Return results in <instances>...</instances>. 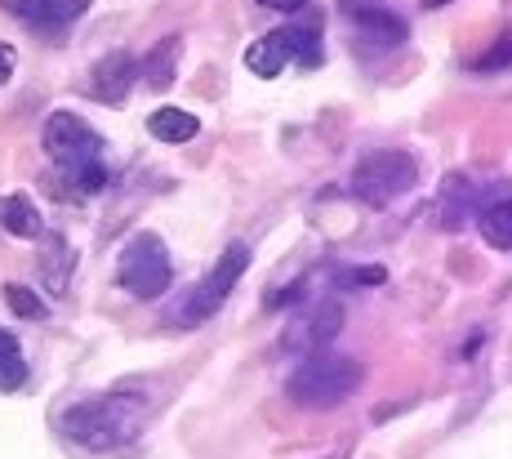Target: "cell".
I'll return each mask as SVG.
<instances>
[{
  "label": "cell",
  "instance_id": "1",
  "mask_svg": "<svg viewBox=\"0 0 512 459\" xmlns=\"http://www.w3.org/2000/svg\"><path fill=\"white\" fill-rule=\"evenodd\" d=\"M143 419H147V397L139 388H107V393L85 397V402L63 410V433L81 451L103 455L130 446L143 433Z\"/></svg>",
  "mask_w": 512,
  "mask_h": 459
},
{
  "label": "cell",
  "instance_id": "2",
  "mask_svg": "<svg viewBox=\"0 0 512 459\" xmlns=\"http://www.w3.org/2000/svg\"><path fill=\"white\" fill-rule=\"evenodd\" d=\"M41 143L49 152V161L67 174L76 192H103L107 188V161H103V139L85 116L76 112H49L45 116V130Z\"/></svg>",
  "mask_w": 512,
  "mask_h": 459
},
{
  "label": "cell",
  "instance_id": "3",
  "mask_svg": "<svg viewBox=\"0 0 512 459\" xmlns=\"http://www.w3.org/2000/svg\"><path fill=\"white\" fill-rule=\"evenodd\" d=\"M361 375H366L361 361H352L348 353H326V348H321V353H308L290 370L285 393H290V402H299L308 410H330L357 393Z\"/></svg>",
  "mask_w": 512,
  "mask_h": 459
},
{
  "label": "cell",
  "instance_id": "4",
  "mask_svg": "<svg viewBox=\"0 0 512 459\" xmlns=\"http://www.w3.org/2000/svg\"><path fill=\"white\" fill-rule=\"evenodd\" d=\"M419 183V161L401 148H379L366 152L352 170V197L366 205H388L397 197H406Z\"/></svg>",
  "mask_w": 512,
  "mask_h": 459
},
{
  "label": "cell",
  "instance_id": "5",
  "mask_svg": "<svg viewBox=\"0 0 512 459\" xmlns=\"http://www.w3.org/2000/svg\"><path fill=\"white\" fill-rule=\"evenodd\" d=\"M116 281L134 299H161L174 281V263L165 241L156 232H139V237L125 241L121 259H116Z\"/></svg>",
  "mask_w": 512,
  "mask_h": 459
},
{
  "label": "cell",
  "instance_id": "6",
  "mask_svg": "<svg viewBox=\"0 0 512 459\" xmlns=\"http://www.w3.org/2000/svg\"><path fill=\"white\" fill-rule=\"evenodd\" d=\"M321 32L317 27H281V32H268L259 36V41L245 50V67H250L254 76H263V81H272V76H281V67L299 63V67H321Z\"/></svg>",
  "mask_w": 512,
  "mask_h": 459
},
{
  "label": "cell",
  "instance_id": "7",
  "mask_svg": "<svg viewBox=\"0 0 512 459\" xmlns=\"http://www.w3.org/2000/svg\"><path fill=\"white\" fill-rule=\"evenodd\" d=\"M245 268H250V246H245V241H232V246L223 250L219 259H214V268L205 272L201 286H196L192 295L183 299L179 326H201V321H210L214 312L228 304V295L236 290V281L245 277Z\"/></svg>",
  "mask_w": 512,
  "mask_h": 459
},
{
  "label": "cell",
  "instance_id": "8",
  "mask_svg": "<svg viewBox=\"0 0 512 459\" xmlns=\"http://www.w3.org/2000/svg\"><path fill=\"white\" fill-rule=\"evenodd\" d=\"M134 81H139V58H134L130 50H112L103 54L94 63V76H90V90L98 103L107 107H125V99H130Z\"/></svg>",
  "mask_w": 512,
  "mask_h": 459
},
{
  "label": "cell",
  "instance_id": "9",
  "mask_svg": "<svg viewBox=\"0 0 512 459\" xmlns=\"http://www.w3.org/2000/svg\"><path fill=\"white\" fill-rule=\"evenodd\" d=\"M343 9L352 14V23H357L361 41L379 45V50H397V45L410 36L406 18L392 14V9H379V5H343Z\"/></svg>",
  "mask_w": 512,
  "mask_h": 459
},
{
  "label": "cell",
  "instance_id": "10",
  "mask_svg": "<svg viewBox=\"0 0 512 459\" xmlns=\"http://www.w3.org/2000/svg\"><path fill=\"white\" fill-rule=\"evenodd\" d=\"M179 58H183V36H161L143 58H139V81L147 90H170L179 76Z\"/></svg>",
  "mask_w": 512,
  "mask_h": 459
},
{
  "label": "cell",
  "instance_id": "11",
  "mask_svg": "<svg viewBox=\"0 0 512 459\" xmlns=\"http://www.w3.org/2000/svg\"><path fill=\"white\" fill-rule=\"evenodd\" d=\"M90 5L94 0H18L14 14L23 18V23L54 32V27H72L76 18H85L90 14Z\"/></svg>",
  "mask_w": 512,
  "mask_h": 459
},
{
  "label": "cell",
  "instance_id": "12",
  "mask_svg": "<svg viewBox=\"0 0 512 459\" xmlns=\"http://www.w3.org/2000/svg\"><path fill=\"white\" fill-rule=\"evenodd\" d=\"M0 228H5L9 237H23V241L45 237V219H41V210H36V201L27 197V192H9V197H0Z\"/></svg>",
  "mask_w": 512,
  "mask_h": 459
},
{
  "label": "cell",
  "instance_id": "13",
  "mask_svg": "<svg viewBox=\"0 0 512 459\" xmlns=\"http://www.w3.org/2000/svg\"><path fill=\"white\" fill-rule=\"evenodd\" d=\"M147 134L161 143H192L196 134H201V121H196L192 112H183V107H156L152 116H147Z\"/></svg>",
  "mask_w": 512,
  "mask_h": 459
},
{
  "label": "cell",
  "instance_id": "14",
  "mask_svg": "<svg viewBox=\"0 0 512 459\" xmlns=\"http://www.w3.org/2000/svg\"><path fill=\"white\" fill-rule=\"evenodd\" d=\"M477 228L495 250H512V197H499V201L481 205Z\"/></svg>",
  "mask_w": 512,
  "mask_h": 459
},
{
  "label": "cell",
  "instance_id": "15",
  "mask_svg": "<svg viewBox=\"0 0 512 459\" xmlns=\"http://www.w3.org/2000/svg\"><path fill=\"white\" fill-rule=\"evenodd\" d=\"M27 384V357L9 330H0V393H14Z\"/></svg>",
  "mask_w": 512,
  "mask_h": 459
},
{
  "label": "cell",
  "instance_id": "16",
  "mask_svg": "<svg viewBox=\"0 0 512 459\" xmlns=\"http://www.w3.org/2000/svg\"><path fill=\"white\" fill-rule=\"evenodd\" d=\"M468 201H472V183L464 174H450L446 188H441V228H459V223L468 219Z\"/></svg>",
  "mask_w": 512,
  "mask_h": 459
},
{
  "label": "cell",
  "instance_id": "17",
  "mask_svg": "<svg viewBox=\"0 0 512 459\" xmlns=\"http://www.w3.org/2000/svg\"><path fill=\"white\" fill-rule=\"evenodd\" d=\"M5 304H9L14 317H27V321H41L45 317V299L36 295V290L18 286V281H9V286H5Z\"/></svg>",
  "mask_w": 512,
  "mask_h": 459
},
{
  "label": "cell",
  "instance_id": "18",
  "mask_svg": "<svg viewBox=\"0 0 512 459\" xmlns=\"http://www.w3.org/2000/svg\"><path fill=\"white\" fill-rule=\"evenodd\" d=\"M504 67H512V32L499 36V41L472 63V72H504Z\"/></svg>",
  "mask_w": 512,
  "mask_h": 459
},
{
  "label": "cell",
  "instance_id": "19",
  "mask_svg": "<svg viewBox=\"0 0 512 459\" xmlns=\"http://www.w3.org/2000/svg\"><path fill=\"white\" fill-rule=\"evenodd\" d=\"M343 286H383L388 281V268H379V263H370V268H348L339 272Z\"/></svg>",
  "mask_w": 512,
  "mask_h": 459
},
{
  "label": "cell",
  "instance_id": "20",
  "mask_svg": "<svg viewBox=\"0 0 512 459\" xmlns=\"http://www.w3.org/2000/svg\"><path fill=\"white\" fill-rule=\"evenodd\" d=\"M14 67H18L14 45H9V41H0V90H5V85H9V76H14Z\"/></svg>",
  "mask_w": 512,
  "mask_h": 459
},
{
  "label": "cell",
  "instance_id": "21",
  "mask_svg": "<svg viewBox=\"0 0 512 459\" xmlns=\"http://www.w3.org/2000/svg\"><path fill=\"white\" fill-rule=\"evenodd\" d=\"M263 9H277V14H294V9H303L308 0H259Z\"/></svg>",
  "mask_w": 512,
  "mask_h": 459
},
{
  "label": "cell",
  "instance_id": "22",
  "mask_svg": "<svg viewBox=\"0 0 512 459\" xmlns=\"http://www.w3.org/2000/svg\"><path fill=\"white\" fill-rule=\"evenodd\" d=\"M423 5H428V9H432V5H446V0H423Z\"/></svg>",
  "mask_w": 512,
  "mask_h": 459
},
{
  "label": "cell",
  "instance_id": "23",
  "mask_svg": "<svg viewBox=\"0 0 512 459\" xmlns=\"http://www.w3.org/2000/svg\"><path fill=\"white\" fill-rule=\"evenodd\" d=\"M343 5H357V0H343Z\"/></svg>",
  "mask_w": 512,
  "mask_h": 459
}]
</instances>
